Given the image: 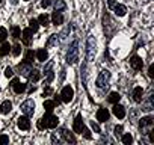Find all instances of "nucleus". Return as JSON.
Segmentation results:
<instances>
[{
  "mask_svg": "<svg viewBox=\"0 0 154 145\" xmlns=\"http://www.w3.org/2000/svg\"><path fill=\"white\" fill-rule=\"evenodd\" d=\"M77 57H79V41H74L69 48H68V53H66V62L68 63H75L77 62Z\"/></svg>",
  "mask_w": 154,
  "mask_h": 145,
  "instance_id": "obj_1",
  "label": "nucleus"
},
{
  "mask_svg": "<svg viewBox=\"0 0 154 145\" xmlns=\"http://www.w3.org/2000/svg\"><path fill=\"white\" fill-rule=\"evenodd\" d=\"M109 80H110V72L107 69H103L100 72V76L97 77V80H95V85L103 89V88H107L109 86Z\"/></svg>",
  "mask_w": 154,
  "mask_h": 145,
  "instance_id": "obj_2",
  "label": "nucleus"
},
{
  "mask_svg": "<svg viewBox=\"0 0 154 145\" xmlns=\"http://www.w3.org/2000/svg\"><path fill=\"white\" fill-rule=\"evenodd\" d=\"M20 109H21V112H23L26 116H29V118H30V116L35 113V101L29 98V100H26V101L20 106Z\"/></svg>",
  "mask_w": 154,
  "mask_h": 145,
  "instance_id": "obj_3",
  "label": "nucleus"
},
{
  "mask_svg": "<svg viewBox=\"0 0 154 145\" xmlns=\"http://www.w3.org/2000/svg\"><path fill=\"white\" fill-rule=\"evenodd\" d=\"M94 56H95V38L92 35H89L88 45H86V57H88V60H92Z\"/></svg>",
  "mask_w": 154,
  "mask_h": 145,
  "instance_id": "obj_4",
  "label": "nucleus"
},
{
  "mask_svg": "<svg viewBox=\"0 0 154 145\" xmlns=\"http://www.w3.org/2000/svg\"><path fill=\"white\" fill-rule=\"evenodd\" d=\"M59 97H60V100L63 103H69L74 98V89L71 86H63V89H62V92H60Z\"/></svg>",
  "mask_w": 154,
  "mask_h": 145,
  "instance_id": "obj_5",
  "label": "nucleus"
},
{
  "mask_svg": "<svg viewBox=\"0 0 154 145\" xmlns=\"http://www.w3.org/2000/svg\"><path fill=\"white\" fill-rule=\"evenodd\" d=\"M139 127H140L142 131H148L149 128L154 127V118H152V116H145V118L139 119ZM145 134H146V133H145Z\"/></svg>",
  "mask_w": 154,
  "mask_h": 145,
  "instance_id": "obj_6",
  "label": "nucleus"
},
{
  "mask_svg": "<svg viewBox=\"0 0 154 145\" xmlns=\"http://www.w3.org/2000/svg\"><path fill=\"white\" fill-rule=\"evenodd\" d=\"M42 119L45 121V127H47V128H54V127H57V122H59L57 116H54V115L45 112V115L42 116Z\"/></svg>",
  "mask_w": 154,
  "mask_h": 145,
  "instance_id": "obj_7",
  "label": "nucleus"
},
{
  "mask_svg": "<svg viewBox=\"0 0 154 145\" xmlns=\"http://www.w3.org/2000/svg\"><path fill=\"white\" fill-rule=\"evenodd\" d=\"M17 71H18V74H21L24 77H29L30 71H32V65L29 62H21V63L17 65Z\"/></svg>",
  "mask_w": 154,
  "mask_h": 145,
  "instance_id": "obj_8",
  "label": "nucleus"
},
{
  "mask_svg": "<svg viewBox=\"0 0 154 145\" xmlns=\"http://www.w3.org/2000/svg\"><path fill=\"white\" fill-rule=\"evenodd\" d=\"M72 128H74L75 133H83V130H85V122H83L82 115H77V116H75L74 124H72Z\"/></svg>",
  "mask_w": 154,
  "mask_h": 145,
  "instance_id": "obj_9",
  "label": "nucleus"
},
{
  "mask_svg": "<svg viewBox=\"0 0 154 145\" xmlns=\"http://www.w3.org/2000/svg\"><path fill=\"white\" fill-rule=\"evenodd\" d=\"M59 133H60V137H62V140H63V142L75 143V137H74V136H72V133H69L66 128H60V130H59Z\"/></svg>",
  "mask_w": 154,
  "mask_h": 145,
  "instance_id": "obj_10",
  "label": "nucleus"
},
{
  "mask_svg": "<svg viewBox=\"0 0 154 145\" xmlns=\"http://www.w3.org/2000/svg\"><path fill=\"white\" fill-rule=\"evenodd\" d=\"M17 125L20 130H29L30 128V121H29V116H20L18 121H17Z\"/></svg>",
  "mask_w": 154,
  "mask_h": 145,
  "instance_id": "obj_11",
  "label": "nucleus"
},
{
  "mask_svg": "<svg viewBox=\"0 0 154 145\" xmlns=\"http://www.w3.org/2000/svg\"><path fill=\"white\" fill-rule=\"evenodd\" d=\"M112 112H113V115H115L116 118H119V119H122V118L125 116V107L121 106V104H118V103H115Z\"/></svg>",
  "mask_w": 154,
  "mask_h": 145,
  "instance_id": "obj_12",
  "label": "nucleus"
},
{
  "mask_svg": "<svg viewBox=\"0 0 154 145\" xmlns=\"http://www.w3.org/2000/svg\"><path fill=\"white\" fill-rule=\"evenodd\" d=\"M32 35H33V32H32L29 27L21 32V38H23V44H24V45H30V42H32Z\"/></svg>",
  "mask_w": 154,
  "mask_h": 145,
  "instance_id": "obj_13",
  "label": "nucleus"
},
{
  "mask_svg": "<svg viewBox=\"0 0 154 145\" xmlns=\"http://www.w3.org/2000/svg\"><path fill=\"white\" fill-rule=\"evenodd\" d=\"M130 65H131L133 69H142L143 60H142L139 56H131V57H130Z\"/></svg>",
  "mask_w": 154,
  "mask_h": 145,
  "instance_id": "obj_14",
  "label": "nucleus"
},
{
  "mask_svg": "<svg viewBox=\"0 0 154 145\" xmlns=\"http://www.w3.org/2000/svg\"><path fill=\"white\" fill-rule=\"evenodd\" d=\"M12 89H14L17 94H23V92H26V85L21 83L18 79H14V80H12Z\"/></svg>",
  "mask_w": 154,
  "mask_h": 145,
  "instance_id": "obj_15",
  "label": "nucleus"
},
{
  "mask_svg": "<svg viewBox=\"0 0 154 145\" xmlns=\"http://www.w3.org/2000/svg\"><path fill=\"white\" fill-rule=\"evenodd\" d=\"M131 97H133V100H134L136 103H140V101H142V98H143V89H142L140 86H136V88L133 89Z\"/></svg>",
  "mask_w": 154,
  "mask_h": 145,
  "instance_id": "obj_16",
  "label": "nucleus"
},
{
  "mask_svg": "<svg viewBox=\"0 0 154 145\" xmlns=\"http://www.w3.org/2000/svg\"><path fill=\"white\" fill-rule=\"evenodd\" d=\"M97 119H98L100 122H106V121L109 119V110L104 109V107L98 109V112H97Z\"/></svg>",
  "mask_w": 154,
  "mask_h": 145,
  "instance_id": "obj_17",
  "label": "nucleus"
},
{
  "mask_svg": "<svg viewBox=\"0 0 154 145\" xmlns=\"http://www.w3.org/2000/svg\"><path fill=\"white\" fill-rule=\"evenodd\" d=\"M51 21H53L54 26L62 24V23H63V15H62V12H60V11H54L53 15H51Z\"/></svg>",
  "mask_w": 154,
  "mask_h": 145,
  "instance_id": "obj_18",
  "label": "nucleus"
},
{
  "mask_svg": "<svg viewBox=\"0 0 154 145\" xmlns=\"http://www.w3.org/2000/svg\"><path fill=\"white\" fill-rule=\"evenodd\" d=\"M11 110H12V103H11L9 100H5V101L2 103V106H0V112H2L3 115H8Z\"/></svg>",
  "mask_w": 154,
  "mask_h": 145,
  "instance_id": "obj_19",
  "label": "nucleus"
},
{
  "mask_svg": "<svg viewBox=\"0 0 154 145\" xmlns=\"http://www.w3.org/2000/svg\"><path fill=\"white\" fill-rule=\"evenodd\" d=\"M36 59L39 60V62H45L47 59H48V53H47V50L45 48H39L38 51H36Z\"/></svg>",
  "mask_w": 154,
  "mask_h": 145,
  "instance_id": "obj_20",
  "label": "nucleus"
},
{
  "mask_svg": "<svg viewBox=\"0 0 154 145\" xmlns=\"http://www.w3.org/2000/svg\"><path fill=\"white\" fill-rule=\"evenodd\" d=\"M113 11H115V14H116L118 17H124L125 12H127V8H125L124 5H115V6H113Z\"/></svg>",
  "mask_w": 154,
  "mask_h": 145,
  "instance_id": "obj_21",
  "label": "nucleus"
},
{
  "mask_svg": "<svg viewBox=\"0 0 154 145\" xmlns=\"http://www.w3.org/2000/svg\"><path fill=\"white\" fill-rule=\"evenodd\" d=\"M57 39H59V35H56V33L50 35V36H48V41H47V44H45V47L50 48V47L56 45V44H57Z\"/></svg>",
  "mask_w": 154,
  "mask_h": 145,
  "instance_id": "obj_22",
  "label": "nucleus"
},
{
  "mask_svg": "<svg viewBox=\"0 0 154 145\" xmlns=\"http://www.w3.org/2000/svg\"><path fill=\"white\" fill-rule=\"evenodd\" d=\"M38 23H39V26H44V27H47V26L50 24V17H48L47 14H42V15H39V18H38Z\"/></svg>",
  "mask_w": 154,
  "mask_h": 145,
  "instance_id": "obj_23",
  "label": "nucleus"
},
{
  "mask_svg": "<svg viewBox=\"0 0 154 145\" xmlns=\"http://www.w3.org/2000/svg\"><path fill=\"white\" fill-rule=\"evenodd\" d=\"M29 79H30L32 82H38V80L41 79V72H39L38 69L32 68V71H30V74H29Z\"/></svg>",
  "mask_w": 154,
  "mask_h": 145,
  "instance_id": "obj_24",
  "label": "nucleus"
},
{
  "mask_svg": "<svg viewBox=\"0 0 154 145\" xmlns=\"http://www.w3.org/2000/svg\"><path fill=\"white\" fill-rule=\"evenodd\" d=\"M54 101H51V100H45L44 101V109H45V112L47 113H51L53 110H54Z\"/></svg>",
  "mask_w": 154,
  "mask_h": 145,
  "instance_id": "obj_25",
  "label": "nucleus"
},
{
  "mask_svg": "<svg viewBox=\"0 0 154 145\" xmlns=\"http://www.w3.org/2000/svg\"><path fill=\"white\" fill-rule=\"evenodd\" d=\"M107 100L110 101V103H119V100H121V95H119V92H110L109 94V97H107Z\"/></svg>",
  "mask_w": 154,
  "mask_h": 145,
  "instance_id": "obj_26",
  "label": "nucleus"
},
{
  "mask_svg": "<svg viewBox=\"0 0 154 145\" xmlns=\"http://www.w3.org/2000/svg\"><path fill=\"white\" fill-rule=\"evenodd\" d=\"M29 29L35 33V32H38V29H39V23H38V20H35V18H32L30 21H29Z\"/></svg>",
  "mask_w": 154,
  "mask_h": 145,
  "instance_id": "obj_27",
  "label": "nucleus"
},
{
  "mask_svg": "<svg viewBox=\"0 0 154 145\" xmlns=\"http://www.w3.org/2000/svg\"><path fill=\"white\" fill-rule=\"evenodd\" d=\"M66 8L63 0H54V11H63Z\"/></svg>",
  "mask_w": 154,
  "mask_h": 145,
  "instance_id": "obj_28",
  "label": "nucleus"
},
{
  "mask_svg": "<svg viewBox=\"0 0 154 145\" xmlns=\"http://www.w3.org/2000/svg\"><path fill=\"white\" fill-rule=\"evenodd\" d=\"M9 51H11L9 42H5V41H3V45H2V48H0V54H2V56H6Z\"/></svg>",
  "mask_w": 154,
  "mask_h": 145,
  "instance_id": "obj_29",
  "label": "nucleus"
},
{
  "mask_svg": "<svg viewBox=\"0 0 154 145\" xmlns=\"http://www.w3.org/2000/svg\"><path fill=\"white\" fill-rule=\"evenodd\" d=\"M11 33H12V38H14V39H18V38L21 36V30H20V27H18V26H12Z\"/></svg>",
  "mask_w": 154,
  "mask_h": 145,
  "instance_id": "obj_30",
  "label": "nucleus"
},
{
  "mask_svg": "<svg viewBox=\"0 0 154 145\" xmlns=\"http://www.w3.org/2000/svg\"><path fill=\"white\" fill-rule=\"evenodd\" d=\"M33 57H35V53H33V50H27V51H26V54H24V62H29V63H32V62H33Z\"/></svg>",
  "mask_w": 154,
  "mask_h": 145,
  "instance_id": "obj_31",
  "label": "nucleus"
},
{
  "mask_svg": "<svg viewBox=\"0 0 154 145\" xmlns=\"http://www.w3.org/2000/svg\"><path fill=\"white\" fill-rule=\"evenodd\" d=\"M133 142V136L130 134V133H125L124 136H122V143H125V145H130Z\"/></svg>",
  "mask_w": 154,
  "mask_h": 145,
  "instance_id": "obj_32",
  "label": "nucleus"
},
{
  "mask_svg": "<svg viewBox=\"0 0 154 145\" xmlns=\"http://www.w3.org/2000/svg\"><path fill=\"white\" fill-rule=\"evenodd\" d=\"M12 48V54L14 56H20V53H21V45L20 44H15L14 47H11Z\"/></svg>",
  "mask_w": 154,
  "mask_h": 145,
  "instance_id": "obj_33",
  "label": "nucleus"
},
{
  "mask_svg": "<svg viewBox=\"0 0 154 145\" xmlns=\"http://www.w3.org/2000/svg\"><path fill=\"white\" fill-rule=\"evenodd\" d=\"M8 36V30L5 27H0V42H3Z\"/></svg>",
  "mask_w": 154,
  "mask_h": 145,
  "instance_id": "obj_34",
  "label": "nucleus"
},
{
  "mask_svg": "<svg viewBox=\"0 0 154 145\" xmlns=\"http://www.w3.org/2000/svg\"><path fill=\"white\" fill-rule=\"evenodd\" d=\"M47 72V80H45V83H50L53 79H54V72L51 71V69H48V71H45Z\"/></svg>",
  "mask_w": 154,
  "mask_h": 145,
  "instance_id": "obj_35",
  "label": "nucleus"
},
{
  "mask_svg": "<svg viewBox=\"0 0 154 145\" xmlns=\"http://www.w3.org/2000/svg\"><path fill=\"white\" fill-rule=\"evenodd\" d=\"M8 142H9V136H6V134L0 136V145H6Z\"/></svg>",
  "mask_w": 154,
  "mask_h": 145,
  "instance_id": "obj_36",
  "label": "nucleus"
},
{
  "mask_svg": "<svg viewBox=\"0 0 154 145\" xmlns=\"http://www.w3.org/2000/svg\"><path fill=\"white\" fill-rule=\"evenodd\" d=\"M5 76H6V77H8V79H9V77H12V76H14V71H12V68H11V66H8V68H6V69H5Z\"/></svg>",
  "mask_w": 154,
  "mask_h": 145,
  "instance_id": "obj_37",
  "label": "nucleus"
},
{
  "mask_svg": "<svg viewBox=\"0 0 154 145\" xmlns=\"http://www.w3.org/2000/svg\"><path fill=\"white\" fill-rule=\"evenodd\" d=\"M53 94V89L50 88V86H47L45 89H44V92H42V97H48V95H51Z\"/></svg>",
  "mask_w": 154,
  "mask_h": 145,
  "instance_id": "obj_38",
  "label": "nucleus"
},
{
  "mask_svg": "<svg viewBox=\"0 0 154 145\" xmlns=\"http://www.w3.org/2000/svg\"><path fill=\"white\" fill-rule=\"evenodd\" d=\"M148 77H149V79L154 77V65H152V63H151L149 68H148Z\"/></svg>",
  "mask_w": 154,
  "mask_h": 145,
  "instance_id": "obj_39",
  "label": "nucleus"
},
{
  "mask_svg": "<svg viewBox=\"0 0 154 145\" xmlns=\"http://www.w3.org/2000/svg\"><path fill=\"white\" fill-rule=\"evenodd\" d=\"M38 128H39V130H44V128H47V127H45V121H44L42 118L38 121Z\"/></svg>",
  "mask_w": 154,
  "mask_h": 145,
  "instance_id": "obj_40",
  "label": "nucleus"
},
{
  "mask_svg": "<svg viewBox=\"0 0 154 145\" xmlns=\"http://www.w3.org/2000/svg\"><path fill=\"white\" fill-rule=\"evenodd\" d=\"M91 127H92V130H94V131L100 133V125H98L97 122H94V121H92V122H91Z\"/></svg>",
  "mask_w": 154,
  "mask_h": 145,
  "instance_id": "obj_41",
  "label": "nucleus"
},
{
  "mask_svg": "<svg viewBox=\"0 0 154 145\" xmlns=\"http://www.w3.org/2000/svg\"><path fill=\"white\" fill-rule=\"evenodd\" d=\"M51 5V0H42V2H41V6L42 8H48Z\"/></svg>",
  "mask_w": 154,
  "mask_h": 145,
  "instance_id": "obj_42",
  "label": "nucleus"
},
{
  "mask_svg": "<svg viewBox=\"0 0 154 145\" xmlns=\"http://www.w3.org/2000/svg\"><path fill=\"white\" fill-rule=\"evenodd\" d=\"M115 5H116V0H107V6H109L110 9H113Z\"/></svg>",
  "mask_w": 154,
  "mask_h": 145,
  "instance_id": "obj_43",
  "label": "nucleus"
},
{
  "mask_svg": "<svg viewBox=\"0 0 154 145\" xmlns=\"http://www.w3.org/2000/svg\"><path fill=\"white\" fill-rule=\"evenodd\" d=\"M122 133V125H116L115 127V134L118 136V134H121Z\"/></svg>",
  "mask_w": 154,
  "mask_h": 145,
  "instance_id": "obj_44",
  "label": "nucleus"
},
{
  "mask_svg": "<svg viewBox=\"0 0 154 145\" xmlns=\"http://www.w3.org/2000/svg\"><path fill=\"white\" fill-rule=\"evenodd\" d=\"M83 136H85L86 139H91V131H89L86 127H85V130H83Z\"/></svg>",
  "mask_w": 154,
  "mask_h": 145,
  "instance_id": "obj_45",
  "label": "nucleus"
},
{
  "mask_svg": "<svg viewBox=\"0 0 154 145\" xmlns=\"http://www.w3.org/2000/svg\"><path fill=\"white\" fill-rule=\"evenodd\" d=\"M53 101H54V104H60V103H62V100H60V97H59V95H56Z\"/></svg>",
  "mask_w": 154,
  "mask_h": 145,
  "instance_id": "obj_46",
  "label": "nucleus"
},
{
  "mask_svg": "<svg viewBox=\"0 0 154 145\" xmlns=\"http://www.w3.org/2000/svg\"><path fill=\"white\" fill-rule=\"evenodd\" d=\"M51 66H53V62H48V63H47V66L44 68V72H45V71H48V69H51Z\"/></svg>",
  "mask_w": 154,
  "mask_h": 145,
  "instance_id": "obj_47",
  "label": "nucleus"
},
{
  "mask_svg": "<svg viewBox=\"0 0 154 145\" xmlns=\"http://www.w3.org/2000/svg\"><path fill=\"white\" fill-rule=\"evenodd\" d=\"M2 3H3V0H0V5H2Z\"/></svg>",
  "mask_w": 154,
  "mask_h": 145,
  "instance_id": "obj_48",
  "label": "nucleus"
},
{
  "mask_svg": "<svg viewBox=\"0 0 154 145\" xmlns=\"http://www.w3.org/2000/svg\"><path fill=\"white\" fill-rule=\"evenodd\" d=\"M26 2H29V0H26Z\"/></svg>",
  "mask_w": 154,
  "mask_h": 145,
  "instance_id": "obj_49",
  "label": "nucleus"
}]
</instances>
